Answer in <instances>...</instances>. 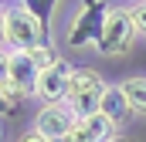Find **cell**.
Wrapping results in <instances>:
<instances>
[{"mask_svg": "<svg viewBox=\"0 0 146 142\" xmlns=\"http://www.w3.org/2000/svg\"><path fill=\"white\" fill-rule=\"evenodd\" d=\"M75 125H78V118H75L72 112H68V105L61 102V105H41L31 129L41 132L44 139H51V142H65Z\"/></svg>", "mask_w": 146, "mask_h": 142, "instance_id": "obj_5", "label": "cell"}, {"mask_svg": "<svg viewBox=\"0 0 146 142\" xmlns=\"http://www.w3.org/2000/svg\"><path fill=\"white\" fill-rule=\"evenodd\" d=\"M99 112L109 118L112 125L119 129L126 118H133V108H129V98H126V91L119 88V85H106L102 88V102H99Z\"/></svg>", "mask_w": 146, "mask_h": 142, "instance_id": "obj_6", "label": "cell"}, {"mask_svg": "<svg viewBox=\"0 0 146 142\" xmlns=\"http://www.w3.org/2000/svg\"><path fill=\"white\" fill-rule=\"evenodd\" d=\"M129 14H133V24H136V34L146 37V0H136L133 7H129Z\"/></svg>", "mask_w": 146, "mask_h": 142, "instance_id": "obj_10", "label": "cell"}, {"mask_svg": "<svg viewBox=\"0 0 146 142\" xmlns=\"http://www.w3.org/2000/svg\"><path fill=\"white\" fill-rule=\"evenodd\" d=\"M0 47H7V24H3V10H0Z\"/></svg>", "mask_w": 146, "mask_h": 142, "instance_id": "obj_15", "label": "cell"}, {"mask_svg": "<svg viewBox=\"0 0 146 142\" xmlns=\"http://www.w3.org/2000/svg\"><path fill=\"white\" fill-rule=\"evenodd\" d=\"M65 142H95V139H92V135L85 132V125L78 122V125H75L72 132H68V139H65Z\"/></svg>", "mask_w": 146, "mask_h": 142, "instance_id": "obj_12", "label": "cell"}, {"mask_svg": "<svg viewBox=\"0 0 146 142\" xmlns=\"http://www.w3.org/2000/svg\"><path fill=\"white\" fill-rule=\"evenodd\" d=\"M27 54H31V58H34V64H37V68H51V64H54V61H58V58H54V51H51V44H48V41H44V44H37V47H31V51H27Z\"/></svg>", "mask_w": 146, "mask_h": 142, "instance_id": "obj_9", "label": "cell"}, {"mask_svg": "<svg viewBox=\"0 0 146 142\" xmlns=\"http://www.w3.org/2000/svg\"><path fill=\"white\" fill-rule=\"evenodd\" d=\"M0 10H3V7H0Z\"/></svg>", "mask_w": 146, "mask_h": 142, "instance_id": "obj_18", "label": "cell"}, {"mask_svg": "<svg viewBox=\"0 0 146 142\" xmlns=\"http://www.w3.org/2000/svg\"><path fill=\"white\" fill-rule=\"evenodd\" d=\"M10 98H7V88H3V85H0V115H7V112H10Z\"/></svg>", "mask_w": 146, "mask_h": 142, "instance_id": "obj_14", "label": "cell"}, {"mask_svg": "<svg viewBox=\"0 0 146 142\" xmlns=\"http://www.w3.org/2000/svg\"><path fill=\"white\" fill-rule=\"evenodd\" d=\"M0 139H3V129H0Z\"/></svg>", "mask_w": 146, "mask_h": 142, "instance_id": "obj_17", "label": "cell"}, {"mask_svg": "<svg viewBox=\"0 0 146 142\" xmlns=\"http://www.w3.org/2000/svg\"><path fill=\"white\" fill-rule=\"evenodd\" d=\"M72 74L75 68L68 61H54L51 68H41L37 74V85H34V95L41 98V105H61L68 98V88H72Z\"/></svg>", "mask_w": 146, "mask_h": 142, "instance_id": "obj_4", "label": "cell"}, {"mask_svg": "<svg viewBox=\"0 0 146 142\" xmlns=\"http://www.w3.org/2000/svg\"><path fill=\"white\" fill-rule=\"evenodd\" d=\"M37 74H41V68L34 64V58L27 51H10V81L3 85L10 105H21L27 95H34Z\"/></svg>", "mask_w": 146, "mask_h": 142, "instance_id": "obj_3", "label": "cell"}, {"mask_svg": "<svg viewBox=\"0 0 146 142\" xmlns=\"http://www.w3.org/2000/svg\"><path fill=\"white\" fill-rule=\"evenodd\" d=\"M119 88L126 91L133 115H146V74H133V78H126Z\"/></svg>", "mask_w": 146, "mask_h": 142, "instance_id": "obj_7", "label": "cell"}, {"mask_svg": "<svg viewBox=\"0 0 146 142\" xmlns=\"http://www.w3.org/2000/svg\"><path fill=\"white\" fill-rule=\"evenodd\" d=\"M10 81V47H0V85Z\"/></svg>", "mask_w": 146, "mask_h": 142, "instance_id": "obj_11", "label": "cell"}, {"mask_svg": "<svg viewBox=\"0 0 146 142\" xmlns=\"http://www.w3.org/2000/svg\"><path fill=\"white\" fill-rule=\"evenodd\" d=\"M112 142H126V139H122V135H115V139H112Z\"/></svg>", "mask_w": 146, "mask_h": 142, "instance_id": "obj_16", "label": "cell"}, {"mask_svg": "<svg viewBox=\"0 0 146 142\" xmlns=\"http://www.w3.org/2000/svg\"><path fill=\"white\" fill-rule=\"evenodd\" d=\"M82 125H85V132H88L95 142H112L115 135H119V129L112 125V122L102 115V112H99V115H92V118H85Z\"/></svg>", "mask_w": 146, "mask_h": 142, "instance_id": "obj_8", "label": "cell"}, {"mask_svg": "<svg viewBox=\"0 0 146 142\" xmlns=\"http://www.w3.org/2000/svg\"><path fill=\"white\" fill-rule=\"evenodd\" d=\"M136 24H133V14L129 7H106L102 10V20H99V31L92 37V47L106 58H122L133 51V41H136Z\"/></svg>", "mask_w": 146, "mask_h": 142, "instance_id": "obj_1", "label": "cell"}, {"mask_svg": "<svg viewBox=\"0 0 146 142\" xmlns=\"http://www.w3.org/2000/svg\"><path fill=\"white\" fill-rule=\"evenodd\" d=\"M17 142H51V139H44L41 132H34V129H27V132H21V139Z\"/></svg>", "mask_w": 146, "mask_h": 142, "instance_id": "obj_13", "label": "cell"}, {"mask_svg": "<svg viewBox=\"0 0 146 142\" xmlns=\"http://www.w3.org/2000/svg\"><path fill=\"white\" fill-rule=\"evenodd\" d=\"M3 24H7V47L10 51H31L37 44H44V20L24 3L21 7H7L3 10Z\"/></svg>", "mask_w": 146, "mask_h": 142, "instance_id": "obj_2", "label": "cell"}]
</instances>
